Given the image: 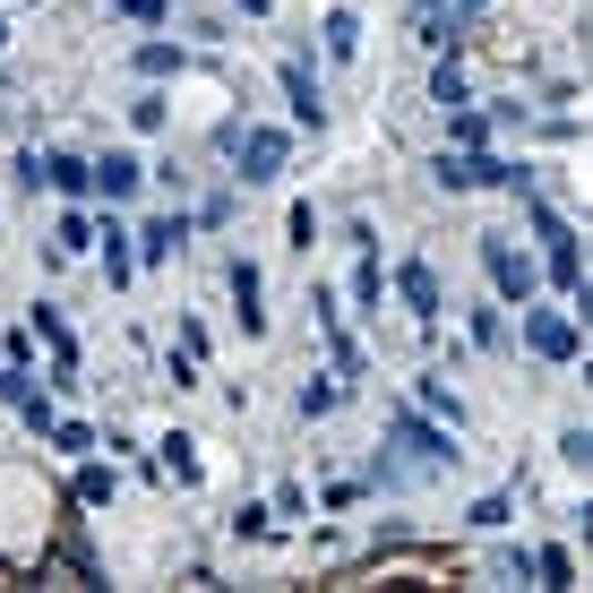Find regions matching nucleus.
I'll list each match as a JSON object with an SVG mask.
<instances>
[{
	"label": "nucleus",
	"instance_id": "9",
	"mask_svg": "<svg viewBox=\"0 0 593 593\" xmlns=\"http://www.w3.org/2000/svg\"><path fill=\"white\" fill-rule=\"evenodd\" d=\"M395 293H404V310H413L422 328H430V319H439V275H430L422 259H413V267H404V275H395Z\"/></svg>",
	"mask_w": 593,
	"mask_h": 593
},
{
	"label": "nucleus",
	"instance_id": "8",
	"mask_svg": "<svg viewBox=\"0 0 593 593\" xmlns=\"http://www.w3.org/2000/svg\"><path fill=\"white\" fill-rule=\"evenodd\" d=\"M181 241H190V215H155V224L138 232V259H147V267H164Z\"/></svg>",
	"mask_w": 593,
	"mask_h": 593
},
{
	"label": "nucleus",
	"instance_id": "1",
	"mask_svg": "<svg viewBox=\"0 0 593 593\" xmlns=\"http://www.w3.org/2000/svg\"><path fill=\"white\" fill-rule=\"evenodd\" d=\"M224 147H232V164H241V181H275L284 155H293V138H284V130H241V121L224 130Z\"/></svg>",
	"mask_w": 593,
	"mask_h": 593
},
{
	"label": "nucleus",
	"instance_id": "13",
	"mask_svg": "<svg viewBox=\"0 0 593 593\" xmlns=\"http://www.w3.org/2000/svg\"><path fill=\"white\" fill-rule=\"evenodd\" d=\"M34 335L52 344V370H61V379H69V370H78V344H69V328H61V319H52V310H43V301H34Z\"/></svg>",
	"mask_w": 593,
	"mask_h": 593
},
{
	"label": "nucleus",
	"instance_id": "20",
	"mask_svg": "<svg viewBox=\"0 0 593 593\" xmlns=\"http://www.w3.org/2000/svg\"><path fill=\"white\" fill-rule=\"evenodd\" d=\"M422 404H430V413H448V430L464 422V413H456V395H448V379H422Z\"/></svg>",
	"mask_w": 593,
	"mask_h": 593
},
{
	"label": "nucleus",
	"instance_id": "22",
	"mask_svg": "<svg viewBox=\"0 0 593 593\" xmlns=\"http://www.w3.org/2000/svg\"><path fill=\"white\" fill-rule=\"evenodd\" d=\"M52 439H61L69 456H87V448H96V430H87V422H52Z\"/></svg>",
	"mask_w": 593,
	"mask_h": 593
},
{
	"label": "nucleus",
	"instance_id": "5",
	"mask_svg": "<svg viewBox=\"0 0 593 593\" xmlns=\"http://www.w3.org/2000/svg\"><path fill=\"white\" fill-rule=\"evenodd\" d=\"M482 267H491V284H499V301H525L533 293V267L507 250V241H482Z\"/></svg>",
	"mask_w": 593,
	"mask_h": 593
},
{
	"label": "nucleus",
	"instance_id": "18",
	"mask_svg": "<svg viewBox=\"0 0 593 593\" xmlns=\"http://www.w3.org/2000/svg\"><path fill=\"white\" fill-rule=\"evenodd\" d=\"M430 96H439V103H464V69L439 61V69H430Z\"/></svg>",
	"mask_w": 593,
	"mask_h": 593
},
{
	"label": "nucleus",
	"instance_id": "6",
	"mask_svg": "<svg viewBox=\"0 0 593 593\" xmlns=\"http://www.w3.org/2000/svg\"><path fill=\"white\" fill-rule=\"evenodd\" d=\"M87 172H96V198H103V207L138 198V181H147V164H138V155H103V164H87Z\"/></svg>",
	"mask_w": 593,
	"mask_h": 593
},
{
	"label": "nucleus",
	"instance_id": "16",
	"mask_svg": "<svg viewBox=\"0 0 593 593\" xmlns=\"http://www.w3.org/2000/svg\"><path fill=\"white\" fill-rule=\"evenodd\" d=\"M172 69H181L172 43H138V78H172Z\"/></svg>",
	"mask_w": 593,
	"mask_h": 593
},
{
	"label": "nucleus",
	"instance_id": "24",
	"mask_svg": "<svg viewBox=\"0 0 593 593\" xmlns=\"http://www.w3.org/2000/svg\"><path fill=\"white\" fill-rule=\"evenodd\" d=\"M0 43H9V27H0Z\"/></svg>",
	"mask_w": 593,
	"mask_h": 593
},
{
	"label": "nucleus",
	"instance_id": "11",
	"mask_svg": "<svg viewBox=\"0 0 593 593\" xmlns=\"http://www.w3.org/2000/svg\"><path fill=\"white\" fill-rule=\"evenodd\" d=\"M232 310H241V328H250V335L267 328V310H259V267H250V259L232 267Z\"/></svg>",
	"mask_w": 593,
	"mask_h": 593
},
{
	"label": "nucleus",
	"instance_id": "7",
	"mask_svg": "<svg viewBox=\"0 0 593 593\" xmlns=\"http://www.w3.org/2000/svg\"><path fill=\"white\" fill-rule=\"evenodd\" d=\"M395 448H413L422 464H448L456 448H448V430H430V422H413V413H395Z\"/></svg>",
	"mask_w": 593,
	"mask_h": 593
},
{
	"label": "nucleus",
	"instance_id": "17",
	"mask_svg": "<svg viewBox=\"0 0 593 593\" xmlns=\"http://www.w3.org/2000/svg\"><path fill=\"white\" fill-rule=\"evenodd\" d=\"M353 293H362V310H379V301H388V275H379V259H370V250H362V275H353Z\"/></svg>",
	"mask_w": 593,
	"mask_h": 593
},
{
	"label": "nucleus",
	"instance_id": "15",
	"mask_svg": "<svg viewBox=\"0 0 593 593\" xmlns=\"http://www.w3.org/2000/svg\"><path fill=\"white\" fill-rule=\"evenodd\" d=\"M130 232H112V224H103V275H112V284H130Z\"/></svg>",
	"mask_w": 593,
	"mask_h": 593
},
{
	"label": "nucleus",
	"instance_id": "23",
	"mask_svg": "<svg viewBox=\"0 0 593 593\" xmlns=\"http://www.w3.org/2000/svg\"><path fill=\"white\" fill-rule=\"evenodd\" d=\"M112 9H121V18H138V27H155V18H164V0H112Z\"/></svg>",
	"mask_w": 593,
	"mask_h": 593
},
{
	"label": "nucleus",
	"instance_id": "12",
	"mask_svg": "<svg viewBox=\"0 0 593 593\" xmlns=\"http://www.w3.org/2000/svg\"><path fill=\"white\" fill-rule=\"evenodd\" d=\"M43 181H52V190H69V198H96V172L78 164V155H43Z\"/></svg>",
	"mask_w": 593,
	"mask_h": 593
},
{
	"label": "nucleus",
	"instance_id": "10",
	"mask_svg": "<svg viewBox=\"0 0 593 593\" xmlns=\"http://www.w3.org/2000/svg\"><path fill=\"white\" fill-rule=\"evenodd\" d=\"M284 96H293V121H310V130H319V112H328V103H319V78H310L301 61H284Z\"/></svg>",
	"mask_w": 593,
	"mask_h": 593
},
{
	"label": "nucleus",
	"instance_id": "2",
	"mask_svg": "<svg viewBox=\"0 0 593 593\" xmlns=\"http://www.w3.org/2000/svg\"><path fill=\"white\" fill-rule=\"evenodd\" d=\"M525 344L542 353V362H576V344H585V335H576L567 310H525Z\"/></svg>",
	"mask_w": 593,
	"mask_h": 593
},
{
	"label": "nucleus",
	"instance_id": "19",
	"mask_svg": "<svg viewBox=\"0 0 593 593\" xmlns=\"http://www.w3.org/2000/svg\"><path fill=\"white\" fill-rule=\"evenodd\" d=\"M533 576H542V585H576V560H567V551H542V560H533Z\"/></svg>",
	"mask_w": 593,
	"mask_h": 593
},
{
	"label": "nucleus",
	"instance_id": "4",
	"mask_svg": "<svg viewBox=\"0 0 593 593\" xmlns=\"http://www.w3.org/2000/svg\"><path fill=\"white\" fill-rule=\"evenodd\" d=\"M482 181H516L499 155H439V190H482Z\"/></svg>",
	"mask_w": 593,
	"mask_h": 593
},
{
	"label": "nucleus",
	"instance_id": "21",
	"mask_svg": "<svg viewBox=\"0 0 593 593\" xmlns=\"http://www.w3.org/2000/svg\"><path fill=\"white\" fill-rule=\"evenodd\" d=\"M78 499H87V507H103V499H112V473H103V464H87V473H78Z\"/></svg>",
	"mask_w": 593,
	"mask_h": 593
},
{
	"label": "nucleus",
	"instance_id": "3",
	"mask_svg": "<svg viewBox=\"0 0 593 593\" xmlns=\"http://www.w3.org/2000/svg\"><path fill=\"white\" fill-rule=\"evenodd\" d=\"M533 224H542V250H551V284H560V293H576V284H585V275H576V232H567L551 207H533Z\"/></svg>",
	"mask_w": 593,
	"mask_h": 593
},
{
	"label": "nucleus",
	"instance_id": "14",
	"mask_svg": "<svg viewBox=\"0 0 593 593\" xmlns=\"http://www.w3.org/2000/svg\"><path fill=\"white\" fill-rule=\"evenodd\" d=\"M328 52H335V61L362 52V18H353V9H328Z\"/></svg>",
	"mask_w": 593,
	"mask_h": 593
}]
</instances>
